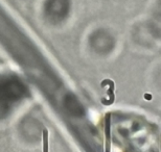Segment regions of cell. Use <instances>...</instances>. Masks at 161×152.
<instances>
[{"label":"cell","mask_w":161,"mask_h":152,"mask_svg":"<svg viewBox=\"0 0 161 152\" xmlns=\"http://www.w3.org/2000/svg\"><path fill=\"white\" fill-rule=\"evenodd\" d=\"M42 138H43V152H48V131L46 129L43 130Z\"/></svg>","instance_id":"obj_1"}]
</instances>
